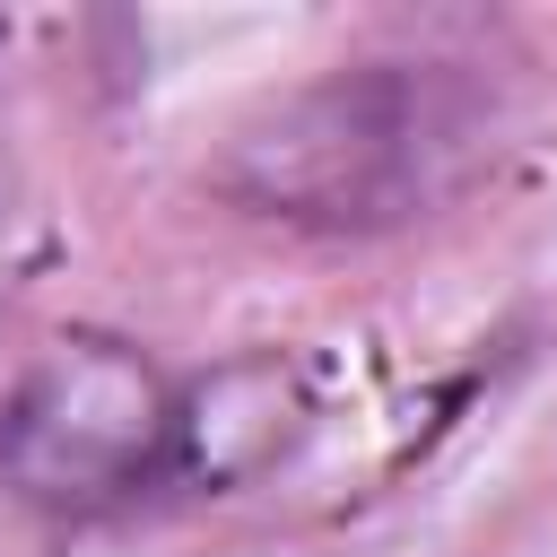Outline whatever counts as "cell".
<instances>
[{
  "mask_svg": "<svg viewBox=\"0 0 557 557\" xmlns=\"http://www.w3.org/2000/svg\"><path fill=\"white\" fill-rule=\"evenodd\" d=\"M522 113L513 61L444 44L366 52L252 104L218 148L209 191L296 235H400L496 183L522 148Z\"/></svg>",
  "mask_w": 557,
  "mask_h": 557,
  "instance_id": "obj_1",
  "label": "cell"
},
{
  "mask_svg": "<svg viewBox=\"0 0 557 557\" xmlns=\"http://www.w3.org/2000/svg\"><path fill=\"white\" fill-rule=\"evenodd\" d=\"M183 487V374L139 339L70 331L0 383V496L26 513H122Z\"/></svg>",
  "mask_w": 557,
  "mask_h": 557,
  "instance_id": "obj_2",
  "label": "cell"
},
{
  "mask_svg": "<svg viewBox=\"0 0 557 557\" xmlns=\"http://www.w3.org/2000/svg\"><path fill=\"white\" fill-rule=\"evenodd\" d=\"M313 400L305 374L287 357H226L218 374L183 383V487H235L252 470H270L296 435H305Z\"/></svg>",
  "mask_w": 557,
  "mask_h": 557,
  "instance_id": "obj_3",
  "label": "cell"
},
{
  "mask_svg": "<svg viewBox=\"0 0 557 557\" xmlns=\"http://www.w3.org/2000/svg\"><path fill=\"white\" fill-rule=\"evenodd\" d=\"M52 261V218H44V191H35V165L17 148V122L0 104V313L44 278Z\"/></svg>",
  "mask_w": 557,
  "mask_h": 557,
  "instance_id": "obj_4",
  "label": "cell"
}]
</instances>
